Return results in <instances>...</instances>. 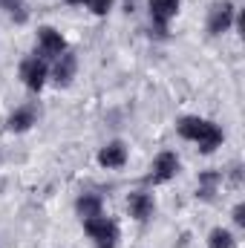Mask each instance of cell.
I'll return each mask as SVG.
<instances>
[{"label":"cell","mask_w":245,"mask_h":248,"mask_svg":"<svg viewBox=\"0 0 245 248\" xmlns=\"http://www.w3.org/2000/svg\"><path fill=\"white\" fill-rule=\"evenodd\" d=\"M69 3H87V0H69Z\"/></svg>","instance_id":"cell-17"},{"label":"cell","mask_w":245,"mask_h":248,"mask_svg":"<svg viewBox=\"0 0 245 248\" xmlns=\"http://www.w3.org/2000/svg\"><path fill=\"white\" fill-rule=\"evenodd\" d=\"M72 75H75V55L72 52H61L58 63H55V81L58 84H69Z\"/></svg>","instance_id":"cell-10"},{"label":"cell","mask_w":245,"mask_h":248,"mask_svg":"<svg viewBox=\"0 0 245 248\" xmlns=\"http://www.w3.org/2000/svg\"><path fill=\"white\" fill-rule=\"evenodd\" d=\"M0 3H3L12 15L17 12V20H23V17H26V15H23V0H0Z\"/></svg>","instance_id":"cell-15"},{"label":"cell","mask_w":245,"mask_h":248,"mask_svg":"<svg viewBox=\"0 0 245 248\" xmlns=\"http://www.w3.org/2000/svg\"><path fill=\"white\" fill-rule=\"evenodd\" d=\"M38 41H41V52L49 55V58H58L61 52H66V44H63L61 32H55V29H49V26H44V29L38 32Z\"/></svg>","instance_id":"cell-5"},{"label":"cell","mask_w":245,"mask_h":248,"mask_svg":"<svg viewBox=\"0 0 245 248\" xmlns=\"http://www.w3.org/2000/svg\"><path fill=\"white\" fill-rule=\"evenodd\" d=\"M87 3H90V9H92L95 15H107L110 6H113V0H87Z\"/></svg>","instance_id":"cell-14"},{"label":"cell","mask_w":245,"mask_h":248,"mask_svg":"<svg viewBox=\"0 0 245 248\" xmlns=\"http://www.w3.org/2000/svg\"><path fill=\"white\" fill-rule=\"evenodd\" d=\"M32 124H35V110H32V107H23V110H17V113L9 119V130L23 133V130H29Z\"/></svg>","instance_id":"cell-11"},{"label":"cell","mask_w":245,"mask_h":248,"mask_svg":"<svg viewBox=\"0 0 245 248\" xmlns=\"http://www.w3.org/2000/svg\"><path fill=\"white\" fill-rule=\"evenodd\" d=\"M127 205H130V214L136 219H150V214H153V199L147 193H130Z\"/></svg>","instance_id":"cell-9"},{"label":"cell","mask_w":245,"mask_h":248,"mask_svg":"<svg viewBox=\"0 0 245 248\" xmlns=\"http://www.w3.org/2000/svg\"><path fill=\"white\" fill-rule=\"evenodd\" d=\"M84 225H87L90 237L95 240L98 248H116V243H119V228H116V222H110V219H104V217H92V219H84Z\"/></svg>","instance_id":"cell-2"},{"label":"cell","mask_w":245,"mask_h":248,"mask_svg":"<svg viewBox=\"0 0 245 248\" xmlns=\"http://www.w3.org/2000/svg\"><path fill=\"white\" fill-rule=\"evenodd\" d=\"M231 20H234V6H231V3H216V6L211 9L208 29H211L214 35H222V32H228Z\"/></svg>","instance_id":"cell-4"},{"label":"cell","mask_w":245,"mask_h":248,"mask_svg":"<svg viewBox=\"0 0 245 248\" xmlns=\"http://www.w3.org/2000/svg\"><path fill=\"white\" fill-rule=\"evenodd\" d=\"M208 248H234V237H231L228 231L216 228V231L211 234V243H208Z\"/></svg>","instance_id":"cell-13"},{"label":"cell","mask_w":245,"mask_h":248,"mask_svg":"<svg viewBox=\"0 0 245 248\" xmlns=\"http://www.w3.org/2000/svg\"><path fill=\"white\" fill-rule=\"evenodd\" d=\"M98 162H101L104 168H122L124 162H127V147H124L122 141L107 144V147L98 153Z\"/></svg>","instance_id":"cell-7"},{"label":"cell","mask_w":245,"mask_h":248,"mask_svg":"<svg viewBox=\"0 0 245 248\" xmlns=\"http://www.w3.org/2000/svg\"><path fill=\"white\" fill-rule=\"evenodd\" d=\"M179 12V0H150V15L159 26H165Z\"/></svg>","instance_id":"cell-8"},{"label":"cell","mask_w":245,"mask_h":248,"mask_svg":"<svg viewBox=\"0 0 245 248\" xmlns=\"http://www.w3.org/2000/svg\"><path fill=\"white\" fill-rule=\"evenodd\" d=\"M234 222L237 225H245V205H237L234 208Z\"/></svg>","instance_id":"cell-16"},{"label":"cell","mask_w":245,"mask_h":248,"mask_svg":"<svg viewBox=\"0 0 245 248\" xmlns=\"http://www.w3.org/2000/svg\"><path fill=\"white\" fill-rule=\"evenodd\" d=\"M179 133H182L184 139H190V141H199V147H202L205 153H211V150H216V147L222 144L219 127L211 124V122H205V119H182V122H179Z\"/></svg>","instance_id":"cell-1"},{"label":"cell","mask_w":245,"mask_h":248,"mask_svg":"<svg viewBox=\"0 0 245 248\" xmlns=\"http://www.w3.org/2000/svg\"><path fill=\"white\" fill-rule=\"evenodd\" d=\"M78 214H81L84 219H92V217H101V199H98V196H92V193H87V196H81V199H78Z\"/></svg>","instance_id":"cell-12"},{"label":"cell","mask_w":245,"mask_h":248,"mask_svg":"<svg viewBox=\"0 0 245 248\" xmlns=\"http://www.w3.org/2000/svg\"><path fill=\"white\" fill-rule=\"evenodd\" d=\"M20 78L29 90H41L44 81H46V63L38 61V58H26L20 66Z\"/></svg>","instance_id":"cell-3"},{"label":"cell","mask_w":245,"mask_h":248,"mask_svg":"<svg viewBox=\"0 0 245 248\" xmlns=\"http://www.w3.org/2000/svg\"><path fill=\"white\" fill-rule=\"evenodd\" d=\"M176 170H179L176 156L173 153H162L156 159V165H153V182H168L170 176H176Z\"/></svg>","instance_id":"cell-6"}]
</instances>
